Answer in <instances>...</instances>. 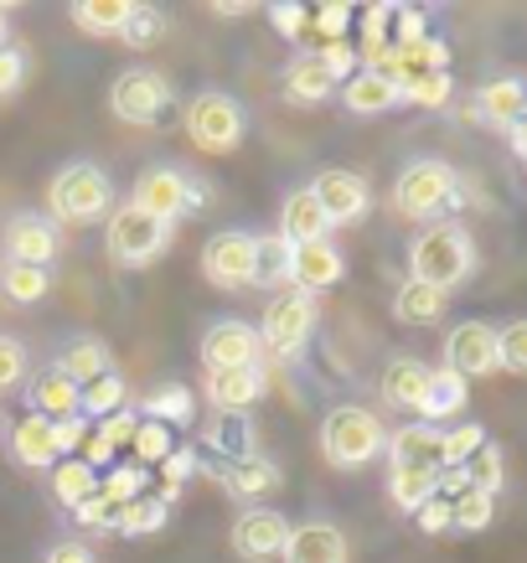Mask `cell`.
Here are the masks:
<instances>
[{"mask_svg": "<svg viewBox=\"0 0 527 563\" xmlns=\"http://www.w3.org/2000/svg\"><path fill=\"white\" fill-rule=\"evenodd\" d=\"M377 73L398 88V99L425 103V109H440L450 99V47L440 36H419V42H404L377 57Z\"/></svg>", "mask_w": 527, "mask_h": 563, "instance_id": "obj_1", "label": "cell"}, {"mask_svg": "<svg viewBox=\"0 0 527 563\" xmlns=\"http://www.w3.org/2000/svg\"><path fill=\"white\" fill-rule=\"evenodd\" d=\"M408 269H414V279L419 285H429V290H455L465 274L476 269V243H471V233H465V222H429L425 233L414 239V249H408Z\"/></svg>", "mask_w": 527, "mask_h": 563, "instance_id": "obj_2", "label": "cell"}, {"mask_svg": "<svg viewBox=\"0 0 527 563\" xmlns=\"http://www.w3.org/2000/svg\"><path fill=\"white\" fill-rule=\"evenodd\" d=\"M383 444H388V429L377 424V413L362 409V404H337L321 419V455L337 471H362L373 455H383Z\"/></svg>", "mask_w": 527, "mask_h": 563, "instance_id": "obj_3", "label": "cell"}, {"mask_svg": "<svg viewBox=\"0 0 527 563\" xmlns=\"http://www.w3.org/2000/svg\"><path fill=\"white\" fill-rule=\"evenodd\" d=\"M114 207V187H109V176L99 166H88V161H73L63 172L52 176L47 187V212L57 222H68V228H84V222H99L103 212ZM47 218V222H52Z\"/></svg>", "mask_w": 527, "mask_h": 563, "instance_id": "obj_4", "label": "cell"}, {"mask_svg": "<svg viewBox=\"0 0 527 563\" xmlns=\"http://www.w3.org/2000/svg\"><path fill=\"white\" fill-rule=\"evenodd\" d=\"M455 202H460V176L444 161H414L393 181V212L398 218L425 222V218H440L444 207H455Z\"/></svg>", "mask_w": 527, "mask_h": 563, "instance_id": "obj_5", "label": "cell"}, {"mask_svg": "<svg viewBox=\"0 0 527 563\" xmlns=\"http://www.w3.org/2000/svg\"><path fill=\"white\" fill-rule=\"evenodd\" d=\"M182 130H187V140L202 155H228V151H239V140L249 135V114H243L239 99H228V93H218V88H207V93H197V99L187 103Z\"/></svg>", "mask_w": 527, "mask_h": 563, "instance_id": "obj_6", "label": "cell"}, {"mask_svg": "<svg viewBox=\"0 0 527 563\" xmlns=\"http://www.w3.org/2000/svg\"><path fill=\"white\" fill-rule=\"evenodd\" d=\"M310 331H316V300L300 290H274L264 316H259V352H270V357H300L310 342Z\"/></svg>", "mask_w": 527, "mask_h": 563, "instance_id": "obj_7", "label": "cell"}, {"mask_svg": "<svg viewBox=\"0 0 527 563\" xmlns=\"http://www.w3.org/2000/svg\"><path fill=\"white\" fill-rule=\"evenodd\" d=\"M202 202H207V187L191 181V176H182L176 166H151V172H140L135 197H130V207L151 212L155 222H176V218H187V212H202Z\"/></svg>", "mask_w": 527, "mask_h": 563, "instance_id": "obj_8", "label": "cell"}, {"mask_svg": "<svg viewBox=\"0 0 527 563\" xmlns=\"http://www.w3.org/2000/svg\"><path fill=\"white\" fill-rule=\"evenodd\" d=\"M171 249V222H155L151 212H140V207H114V218H109V258L124 264V269H145L155 258Z\"/></svg>", "mask_w": 527, "mask_h": 563, "instance_id": "obj_9", "label": "cell"}, {"mask_svg": "<svg viewBox=\"0 0 527 563\" xmlns=\"http://www.w3.org/2000/svg\"><path fill=\"white\" fill-rule=\"evenodd\" d=\"M171 99H176V88H171L166 73H155V68H130L109 88V109L124 124H155L171 109Z\"/></svg>", "mask_w": 527, "mask_h": 563, "instance_id": "obj_10", "label": "cell"}, {"mask_svg": "<svg viewBox=\"0 0 527 563\" xmlns=\"http://www.w3.org/2000/svg\"><path fill=\"white\" fill-rule=\"evenodd\" d=\"M306 191L316 197V207H321L326 228L358 222V218H367V207H373V191H367V181H362L358 172H321Z\"/></svg>", "mask_w": 527, "mask_h": 563, "instance_id": "obj_11", "label": "cell"}, {"mask_svg": "<svg viewBox=\"0 0 527 563\" xmlns=\"http://www.w3.org/2000/svg\"><path fill=\"white\" fill-rule=\"evenodd\" d=\"M341 274H347V258H341V249L331 239H316V243H295L289 249V290L300 295H316L331 290Z\"/></svg>", "mask_w": 527, "mask_h": 563, "instance_id": "obj_12", "label": "cell"}, {"mask_svg": "<svg viewBox=\"0 0 527 563\" xmlns=\"http://www.w3.org/2000/svg\"><path fill=\"white\" fill-rule=\"evenodd\" d=\"M444 367H455L465 383L471 377H492L496 373V325L486 321H460L444 336Z\"/></svg>", "mask_w": 527, "mask_h": 563, "instance_id": "obj_13", "label": "cell"}, {"mask_svg": "<svg viewBox=\"0 0 527 563\" xmlns=\"http://www.w3.org/2000/svg\"><path fill=\"white\" fill-rule=\"evenodd\" d=\"M6 264H32V269H47L63 239H57V228H52L42 212H17V218L6 222Z\"/></svg>", "mask_w": 527, "mask_h": 563, "instance_id": "obj_14", "label": "cell"}, {"mask_svg": "<svg viewBox=\"0 0 527 563\" xmlns=\"http://www.w3.org/2000/svg\"><path fill=\"white\" fill-rule=\"evenodd\" d=\"M249 269H254V233H212L202 249V274L218 285V290H239L249 285Z\"/></svg>", "mask_w": 527, "mask_h": 563, "instance_id": "obj_15", "label": "cell"}, {"mask_svg": "<svg viewBox=\"0 0 527 563\" xmlns=\"http://www.w3.org/2000/svg\"><path fill=\"white\" fill-rule=\"evenodd\" d=\"M285 538H289V522L274 512V507H249V512H239V522H233V553L249 563L279 559Z\"/></svg>", "mask_w": 527, "mask_h": 563, "instance_id": "obj_16", "label": "cell"}, {"mask_svg": "<svg viewBox=\"0 0 527 563\" xmlns=\"http://www.w3.org/2000/svg\"><path fill=\"white\" fill-rule=\"evenodd\" d=\"M279 559L285 563H347L352 548H347V532L337 522H300V528H289Z\"/></svg>", "mask_w": 527, "mask_h": 563, "instance_id": "obj_17", "label": "cell"}, {"mask_svg": "<svg viewBox=\"0 0 527 563\" xmlns=\"http://www.w3.org/2000/svg\"><path fill=\"white\" fill-rule=\"evenodd\" d=\"M264 388H270V367H264V362L207 373V404H212L218 413H243Z\"/></svg>", "mask_w": 527, "mask_h": 563, "instance_id": "obj_18", "label": "cell"}, {"mask_svg": "<svg viewBox=\"0 0 527 563\" xmlns=\"http://www.w3.org/2000/svg\"><path fill=\"white\" fill-rule=\"evenodd\" d=\"M202 362H207V373H222V367H249V362H259L254 325H243V321H212L202 331Z\"/></svg>", "mask_w": 527, "mask_h": 563, "instance_id": "obj_19", "label": "cell"}, {"mask_svg": "<svg viewBox=\"0 0 527 563\" xmlns=\"http://www.w3.org/2000/svg\"><path fill=\"white\" fill-rule=\"evenodd\" d=\"M471 404V383L455 373V367H429V388L419 398V424L440 429L444 419H460Z\"/></svg>", "mask_w": 527, "mask_h": 563, "instance_id": "obj_20", "label": "cell"}, {"mask_svg": "<svg viewBox=\"0 0 527 563\" xmlns=\"http://www.w3.org/2000/svg\"><path fill=\"white\" fill-rule=\"evenodd\" d=\"M388 471H440V429L429 424H404L388 434Z\"/></svg>", "mask_w": 527, "mask_h": 563, "instance_id": "obj_21", "label": "cell"}, {"mask_svg": "<svg viewBox=\"0 0 527 563\" xmlns=\"http://www.w3.org/2000/svg\"><path fill=\"white\" fill-rule=\"evenodd\" d=\"M212 476L228 496H239V501H259V496L279 492V465L264 461V455H243V461H222L212 465Z\"/></svg>", "mask_w": 527, "mask_h": 563, "instance_id": "obj_22", "label": "cell"}, {"mask_svg": "<svg viewBox=\"0 0 527 563\" xmlns=\"http://www.w3.org/2000/svg\"><path fill=\"white\" fill-rule=\"evenodd\" d=\"M523 109H527V88L523 78H492V84L476 88V99H471V114L496 130H512V124H523Z\"/></svg>", "mask_w": 527, "mask_h": 563, "instance_id": "obj_23", "label": "cell"}, {"mask_svg": "<svg viewBox=\"0 0 527 563\" xmlns=\"http://www.w3.org/2000/svg\"><path fill=\"white\" fill-rule=\"evenodd\" d=\"M135 424H140V413L124 404L120 413H109V419H99V429H88V440H84V455L78 461L88 465V471H99V465H109L120 450H130V440H135Z\"/></svg>", "mask_w": 527, "mask_h": 563, "instance_id": "obj_24", "label": "cell"}, {"mask_svg": "<svg viewBox=\"0 0 527 563\" xmlns=\"http://www.w3.org/2000/svg\"><path fill=\"white\" fill-rule=\"evenodd\" d=\"M11 455H17L26 471H52V465L63 461V455H57V440H52V419L26 413V419L11 429Z\"/></svg>", "mask_w": 527, "mask_h": 563, "instance_id": "obj_25", "label": "cell"}, {"mask_svg": "<svg viewBox=\"0 0 527 563\" xmlns=\"http://www.w3.org/2000/svg\"><path fill=\"white\" fill-rule=\"evenodd\" d=\"M341 103L367 120V114H388L393 103H404V99H398V88H393L377 68H358L347 84H341Z\"/></svg>", "mask_w": 527, "mask_h": 563, "instance_id": "obj_26", "label": "cell"}, {"mask_svg": "<svg viewBox=\"0 0 527 563\" xmlns=\"http://www.w3.org/2000/svg\"><path fill=\"white\" fill-rule=\"evenodd\" d=\"M383 404H393V409H414L419 413V398H425L429 388V367L419 357H393L388 367H383Z\"/></svg>", "mask_w": 527, "mask_h": 563, "instance_id": "obj_27", "label": "cell"}, {"mask_svg": "<svg viewBox=\"0 0 527 563\" xmlns=\"http://www.w3.org/2000/svg\"><path fill=\"white\" fill-rule=\"evenodd\" d=\"M140 419H151V424H191L197 419V393L187 383H161L140 398Z\"/></svg>", "mask_w": 527, "mask_h": 563, "instance_id": "obj_28", "label": "cell"}, {"mask_svg": "<svg viewBox=\"0 0 527 563\" xmlns=\"http://www.w3.org/2000/svg\"><path fill=\"white\" fill-rule=\"evenodd\" d=\"M109 362H114V357H109V346H103L99 336H78L73 346H63V352H57V362H52V367L68 377L73 388H84V383H94V377L109 373Z\"/></svg>", "mask_w": 527, "mask_h": 563, "instance_id": "obj_29", "label": "cell"}, {"mask_svg": "<svg viewBox=\"0 0 527 563\" xmlns=\"http://www.w3.org/2000/svg\"><path fill=\"white\" fill-rule=\"evenodd\" d=\"M26 404H32V413H42V419H68V413H78V388H73L57 367H42V373L32 377Z\"/></svg>", "mask_w": 527, "mask_h": 563, "instance_id": "obj_30", "label": "cell"}, {"mask_svg": "<svg viewBox=\"0 0 527 563\" xmlns=\"http://www.w3.org/2000/svg\"><path fill=\"white\" fill-rule=\"evenodd\" d=\"M326 233H331V228H326L316 197H310L306 187L289 191L285 212H279V239H285V243H316V239H326Z\"/></svg>", "mask_w": 527, "mask_h": 563, "instance_id": "obj_31", "label": "cell"}, {"mask_svg": "<svg viewBox=\"0 0 527 563\" xmlns=\"http://www.w3.org/2000/svg\"><path fill=\"white\" fill-rule=\"evenodd\" d=\"M337 93V84L326 78V68L316 63V52H300L285 68V99L289 103H326Z\"/></svg>", "mask_w": 527, "mask_h": 563, "instance_id": "obj_32", "label": "cell"}, {"mask_svg": "<svg viewBox=\"0 0 527 563\" xmlns=\"http://www.w3.org/2000/svg\"><path fill=\"white\" fill-rule=\"evenodd\" d=\"M289 249L295 243H285L279 233H270V239H259L254 233V269H249V285H259V290H279L289 279Z\"/></svg>", "mask_w": 527, "mask_h": 563, "instance_id": "obj_33", "label": "cell"}, {"mask_svg": "<svg viewBox=\"0 0 527 563\" xmlns=\"http://www.w3.org/2000/svg\"><path fill=\"white\" fill-rule=\"evenodd\" d=\"M444 300H450L444 290H429V285H419V279H408L404 290L393 295V316H398L404 325H435L444 316Z\"/></svg>", "mask_w": 527, "mask_h": 563, "instance_id": "obj_34", "label": "cell"}, {"mask_svg": "<svg viewBox=\"0 0 527 563\" xmlns=\"http://www.w3.org/2000/svg\"><path fill=\"white\" fill-rule=\"evenodd\" d=\"M166 517H171V507H161L155 492H145V496L124 501L120 512H114V532H120V538H151V532L166 528Z\"/></svg>", "mask_w": 527, "mask_h": 563, "instance_id": "obj_35", "label": "cell"}, {"mask_svg": "<svg viewBox=\"0 0 527 563\" xmlns=\"http://www.w3.org/2000/svg\"><path fill=\"white\" fill-rule=\"evenodd\" d=\"M120 409H124V377L114 373V367L78 388V413H84L88 424H94V419H109V413H120Z\"/></svg>", "mask_w": 527, "mask_h": 563, "instance_id": "obj_36", "label": "cell"}, {"mask_svg": "<svg viewBox=\"0 0 527 563\" xmlns=\"http://www.w3.org/2000/svg\"><path fill=\"white\" fill-rule=\"evenodd\" d=\"M47 290H52L47 269H32V264H6L0 269V300L6 306H36Z\"/></svg>", "mask_w": 527, "mask_h": 563, "instance_id": "obj_37", "label": "cell"}, {"mask_svg": "<svg viewBox=\"0 0 527 563\" xmlns=\"http://www.w3.org/2000/svg\"><path fill=\"white\" fill-rule=\"evenodd\" d=\"M207 444L218 450L222 461H243V455H254V429H249L243 413H218L207 424Z\"/></svg>", "mask_w": 527, "mask_h": 563, "instance_id": "obj_38", "label": "cell"}, {"mask_svg": "<svg viewBox=\"0 0 527 563\" xmlns=\"http://www.w3.org/2000/svg\"><path fill=\"white\" fill-rule=\"evenodd\" d=\"M460 471H465V486H471V492L496 496L502 486H507V455H502L492 440L481 444V450H476V455H471L465 465H460Z\"/></svg>", "mask_w": 527, "mask_h": 563, "instance_id": "obj_39", "label": "cell"}, {"mask_svg": "<svg viewBox=\"0 0 527 563\" xmlns=\"http://www.w3.org/2000/svg\"><path fill=\"white\" fill-rule=\"evenodd\" d=\"M94 492H99V476H94L78 455H68V461L52 465V496H57L63 507H78V501H84V496H94Z\"/></svg>", "mask_w": 527, "mask_h": 563, "instance_id": "obj_40", "label": "cell"}, {"mask_svg": "<svg viewBox=\"0 0 527 563\" xmlns=\"http://www.w3.org/2000/svg\"><path fill=\"white\" fill-rule=\"evenodd\" d=\"M114 36H120L124 47H135V52H140V47H155V42L166 36V16H161L155 5H130Z\"/></svg>", "mask_w": 527, "mask_h": 563, "instance_id": "obj_41", "label": "cell"}, {"mask_svg": "<svg viewBox=\"0 0 527 563\" xmlns=\"http://www.w3.org/2000/svg\"><path fill=\"white\" fill-rule=\"evenodd\" d=\"M496 517V496L486 492H460L450 501V532H486Z\"/></svg>", "mask_w": 527, "mask_h": 563, "instance_id": "obj_42", "label": "cell"}, {"mask_svg": "<svg viewBox=\"0 0 527 563\" xmlns=\"http://www.w3.org/2000/svg\"><path fill=\"white\" fill-rule=\"evenodd\" d=\"M124 11H130V0H78V5H73V21H78L88 36H114Z\"/></svg>", "mask_w": 527, "mask_h": 563, "instance_id": "obj_43", "label": "cell"}, {"mask_svg": "<svg viewBox=\"0 0 527 563\" xmlns=\"http://www.w3.org/2000/svg\"><path fill=\"white\" fill-rule=\"evenodd\" d=\"M145 486H151V471H145V465H114V471L99 481V496L114 507V512H120L124 501L145 496Z\"/></svg>", "mask_w": 527, "mask_h": 563, "instance_id": "obj_44", "label": "cell"}, {"mask_svg": "<svg viewBox=\"0 0 527 563\" xmlns=\"http://www.w3.org/2000/svg\"><path fill=\"white\" fill-rule=\"evenodd\" d=\"M486 444V429L481 424H455V429H440V471H455L476 455Z\"/></svg>", "mask_w": 527, "mask_h": 563, "instance_id": "obj_45", "label": "cell"}, {"mask_svg": "<svg viewBox=\"0 0 527 563\" xmlns=\"http://www.w3.org/2000/svg\"><path fill=\"white\" fill-rule=\"evenodd\" d=\"M435 481H440V471H435V476H429V471H388V492L404 512H419L429 496H435Z\"/></svg>", "mask_w": 527, "mask_h": 563, "instance_id": "obj_46", "label": "cell"}, {"mask_svg": "<svg viewBox=\"0 0 527 563\" xmlns=\"http://www.w3.org/2000/svg\"><path fill=\"white\" fill-rule=\"evenodd\" d=\"M130 450H135V465H161L176 450V440H171V429L166 424H151V419H140L135 424V440H130Z\"/></svg>", "mask_w": 527, "mask_h": 563, "instance_id": "obj_47", "label": "cell"}, {"mask_svg": "<svg viewBox=\"0 0 527 563\" xmlns=\"http://www.w3.org/2000/svg\"><path fill=\"white\" fill-rule=\"evenodd\" d=\"M352 16H358V11H352L347 0H331V5H310V26H306V32L321 36V47H326V42H347V26H352Z\"/></svg>", "mask_w": 527, "mask_h": 563, "instance_id": "obj_48", "label": "cell"}, {"mask_svg": "<svg viewBox=\"0 0 527 563\" xmlns=\"http://www.w3.org/2000/svg\"><path fill=\"white\" fill-rule=\"evenodd\" d=\"M496 373H527V325L507 321L496 331Z\"/></svg>", "mask_w": 527, "mask_h": 563, "instance_id": "obj_49", "label": "cell"}, {"mask_svg": "<svg viewBox=\"0 0 527 563\" xmlns=\"http://www.w3.org/2000/svg\"><path fill=\"white\" fill-rule=\"evenodd\" d=\"M316 63L326 68L331 84H347V78L358 73V47H352V42H326V47H316Z\"/></svg>", "mask_w": 527, "mask_h": 563, "instance_id": "obj_50", "label": "cell"}, {"mask_svg": "<svg viewBox=\"0 0 527 563\" xmlns=\"http://www.w3.org/2000/svg\"><path fill=\"white\" fill-rule=\"evenodd\" d=\"M191 471H197V450H191V444H176L166 461H161V492H182Z\"/></svg>", "mask_w": 527, "mask_h": 563, "instance_id": "obj_51", "label": "cell"}, {"mask_svg": "<svg viewBox=\"0 0 527 563\" xmlns=\"http://www.w3.org/2000/svg\"><path fill=\"white\" fill-rule=\"evenodd\" d=\"M26 383V346L17 336H0V393Z\"/></svg>", "mask_w": 527, "mask_h": 563, "instance_id": "obj_52", "label": "cell"}, {"mask_svg": "<svg viewBox=\"0 0 527 563\" xmlns=\"http://www.w3.org/2000/svg\"><path fill=\"white\" fill-rule=\"evenodd\" d=\"M88 419L84 413H68V419H52V440H57V455L68 461L73 450H84V440H88Z\"/></svg>", "mask_w": 527, "mask_h": 563, "instance_id": "obj_53", "label": "cell"}, {"mask_svg": "<svg viewBox=\"0 0 527 563\" xmlns=\"http://www.w3.org/2000/svg\"><path fill=\"white\" fill-rule=\"evenodd\" d=\"M270 21L285 42H300L306 26H310V5H270Z\"/></svg>", "mask_w": 527, "mask_h": 563, "instance_id": "obj_54", "label": "cell"}, {"mask_svg": "<svg viewBox=\"0 0 527 563\" xmlns=\"http://www.w3.org/2000/svg\"><path fill=\"white\" fill-rule=\"evenodd\" d=\"M73 517H78V522H84V528L114 532V507H109V501H103L99 492H94V496H84V501H78V507H73Z\"/></svg>", "mask_w": 527, "mask_h": 563, "instance_id": "obj_55", "label": "cell"}, {"mask_svg": "<svg viewBox=\"0 0 527 563\" xmlns=\"http://www.w3.org/2000/svg\"><path fill=\"white\" fill-rule=\"evenodd\" d=\"M26 78V52L21 47H0V93H17Z\"/></svg>", "mask_w": 527, "mask_h": 563, "instance_id": "obj_56", "label": "cell"}, {"mask_svg": "<svg viewBox=\"0 0 527 563\" xmlns=\"http://www.w3.org/2000/svg\"><path fill=\"white\" fill-rule=\"evenodd\" d=\"M419 528L429 532V538H440V532H450V501H444V496H429L425 507H419Z\"/></svg>", "mask_w": 527, "mask_h": 563, "instance_id": "obj_57", "label": "cell"}, {"mask_svg": "<svg viewBox=\"0 0 527 563\" xmlns=\"http://www.w3.org/2000/svg\"><path fill=\"white\" fill-rule=\"evenodd\" d=\"M42 563H94V548H88V543H73V538H68V543H52Z\"/></svg>", "mask_w": 527, "mask_h": 563, "instance_id": "obj_58", "label": "cell"}, {"mask_svg": "<svg viewBox=\"0 0 527 563\" xmlns=\"http://www.w3.org/2000/svg\"><path fill=\"white\" fill-rule=\"evenodd\" d=\"M218 16H222V21H233V16H249V5H243V0H239V5H233V0H222V5H218Z\"/></svg>", "mask_w": 527, "mask_h": 563, "instance_id": "obj_59", "label": "cell"}, {"mask_svg": "<svg viewBox=\"0 0 527 563\" xmlns=\"http://www.w3.org/2000/svg\"><path fill=\"white\" fill-rule=\"evenodd\" d=\"M507 140H512V151H517V155H527V130H523V124H512Z\"/></svg>", "mask_w": 527, "mask_h": 563, "instance_id": "obj_60", "label": "cell"}, {"mask_svg": "<svg viewBox=\"0 0 527 563\" xmlns=\"http://www.w3.org/2000/svg\"><path fill=\"white\" fill-rule=\"evenodd\" d=\"M6 36L11 32H6V5H0V47H6Z\"/></svg>", "mask_w": 527, "mask_h": 563, "instance_id": "obj_61", "label": "cell"}]
</instances>
